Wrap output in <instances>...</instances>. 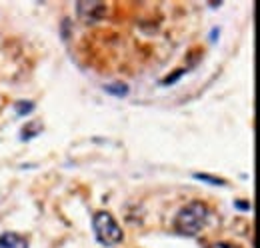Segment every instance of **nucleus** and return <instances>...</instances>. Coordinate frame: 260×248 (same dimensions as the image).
<instances>
[{"instance_id": "423d86ee", "label": "nucleus", "mask_w": 260, "mask_h": 248, "mask_svg": "<svg viewBox=\"0 0 260 248\" xmlns=\"http://www.w3.org/2000/svg\"><path fill=\"white\" fill-rule=\"evenodd\" d=\"M206 248H240V246L230 244V242H214V244H210V246H206Z\"/></svg>"}, {"instance_id": "39448f33", "label": "nucleus", "mask_w": 260, "mask_h": 248, "mask_svg": "<svg viewBox=\"0 0 260 248\" xmlns=\"http://www.w3.org/2000/svg\"><path fill=\"white\" fill-rule=\"evenodd\" d=\"M196 178L200 180H206V182H212V184H224V180H218L214 176H208V174H196Z\"/></svg>"}, {"instance_id": "20e7f679", "label": "nucleus", "mask_w": 260, "mask_h": 248, "mask_svg": "<svg viewBox=\"0 0 260 248\" xmlns=\"http://www.w3.org/2000/svg\"><path fill=\"white\" fill-rule=\"evenodd\" d=\"M78 10H88V14L84 16V20H96L98 16H100V12L104 10V6L100 4V2H82V4H78Z\"/></svg>"}, {"instance_id": "7ed1b4c3", "label": "nucleus", "mask_w": 260, "mask_h": 248, "mask_svg": "<svg viewBox=\"0 0 260 248\" xmlns=\"http://www.w3.org/2000/svg\"><path fill=\"white\" fill-rule=\"evenodd\" d=\"M0 248H28V242L16 232H4L0 236Z\"/></svg>"}, {"instance_id": "0eeeda50", "label": "nucleus", "mask_w": 260, "mask_h": 248, "mask_svg": "<svg viewBox=\"0 0 260 248\" xmlns=\"http://www.w3.org/2000/svg\"><path fill=\"white\" fill-rule=\"evenodd\" d=\"M106 90H108V92H118V94H124V92H126V86H120V88H110V86H108V88H106Z\"/></svg>"}, {"instance_id": "f257e3e1", "label": "nucleus", "mask_w": 260, "mask_h": 248, "mask_svg": "<svg viewBox=\"0 0 260 248\" xmlns=\"http://www.w3.org/2000/svg\"><path fill=\"white\" fill-rule=\"evenodd\" d=\"M208 218H210V208L204 202L194 200L184 208H180V212L174 218V230L182 236H196L206 226Z\"/></svg>"}, {"instance_id": "f03ea898", "label": "nucleus", "mask_w": 260, "mask_h": 248, "mask_svg": "<svg viewBox=\"0 0 260 248\" xmlns=\"http://www.w3.org/2000/svg\"><path fill=\"white\" fill-rule=\"evenodd\" d=\"M92 228L96 234V240L102 246H116L124 240V232L118 226V222L114 220V216L110 212L100 210L92 218Z\"/></svg>"}]
</instances>
